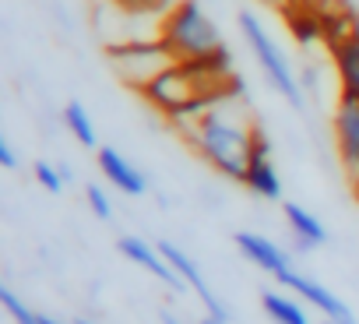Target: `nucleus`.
Here are the masks:
<instances>
[{"mask_svg": "<svg viewBox=\"0 0 359 324\" xmlns=\"http://www.w3.org/2000/svg\"><path fill=\"white\" fill-rule=\"evenodd\" d=\"M169 123L215 173L243 184L247 162H250V151H254V141H257V123L250 120L243 85L219 95L215 102H208L198 113L172 116Z\"/></svg>", "mask_w": 359, "mask_h": 324, "instance_id": "f257e3e1", "label": "nucleus"}, {"mask_svg": "<svg viewBox=\"0 0 359 324\" xmlns=\"http://www.w3.org/2000/svg\"><path fill=\"white\" fill-rule=\"evenodd\" d=\"M162 43L172 50V57L180 64L208 60L226 50L215 22L205 15L198 0H176V4H169V11L162 15Z\"/></svg>", "mask_w": 359, "mask_h": 324, "instance_id": "f03ea898", "label": "nucleus"}, {"mask_svg": "<svg viewBox=\"0 0 359 324\" xmlns=\"http://www.w3.org/2000/svg\"><path fill=\"white\" fill-rule=\"evenodd\" d=\"M109 64H113L116 78L127 88L144 92L155 78H162L180 60L172 57V50L162 39H141V43H113L109 46Z\"/></svg>", "mask_w": 359, "mask_h": 324, "instance_id": "7ed1b4c3", "label": "nucleus"}, {"mask_svg": "<svg viewBox=\"0 0 359 324\" xmlns=\"http://www.w3.org/2000/svg\"><path fill=\"white\" fill-rule=\"evenodd\" d=\"M240 32H243L247 46L254 50V60L261 64V71H264V78L271 81V88H275L289 106L299 109V106H303V88H299V81H296V74H292V67H289L282 46L264 32V25L254 18V11H240Z\"/></svg>", "mask_w": 359, "mask_h": 324, "instance_id": "20e7f679", "label": "nucleus"}, {"mask_svg": "<svg viewBox=\"0 0 359 324\" xmlns=\"http://www.w3.org/2000/svg\"><path fill=\"white\" fill-rule=\"evenodd\" d=\"M334 137H338V155L341 166L352 180V187L359 184V95L355 92H341L338 95V113H334Z\"/></svg>", "mask_w": 359, "mask_h": 324, "instance_id": "39448f33", "label": "nucleus"}, {"mask_svg": "<svg viewBox=\"0 0 359 324\" xmlns=\"http://www.w3.org/2000/svg\"><path fill=\"white\" fill-rule=\"evenodd\" d=\"M278 282L285 285V289H292L296 296H303L313 310H320L327 320H334V324H355V317H352V310L331 292V289H324L320 282H313V278H306V275H299L296 268H289V271H282L278 275Z\"/></svg>", "mask_w": 359, "mask_h": 324, "instance_id": "423d86ee", "label": "nucleus"}, {"mask_svg": "<svg viewBox=\"0 0 359 324\" xmlns=\"http://www.w3.org/2000/svg\"><path fill=\"white\" fill-rule=\"evenodd\" d=\"M243 187L254 191L264 201H282V180H278V170L271 162V141L261 130H257V141H254V151H250V162H247V173H243Z\"/></svg>", "mask_w": 359, "mask_h": 324, "instance_id": "0eeeda50", "label": "nucleus"}, {"mask_svg": "<svg viewBox=\"0 0 359 324\" xmlns=\"http://www.w3.org/2000/svg\"><path fill=\"white\" fill-rule=\"evenodd\" d=\"M155 247H158V250H162V257H165V261H169V264L176 268V275L184 278V282H187V285H191L194 292H198V299L205 303L208 317H215V320H226V324H229V310H226V306L219 303V296H215V292L208 289V282H205L201 268H198V264H194V261H191V257H187L184 250H180L176 243H169V240H162V243H155Z\"/></svg>", "mask_w": 359, "mask_h": 324, "instance_id": "6e6552de", "label": "nucleus"}, {"mask_svg": "<svg viewBox=\"0 0 359 324\" xmlns=\"http://www.w3.org/2000/svg\"><path fill=\"white\" fill-rule=\"evenodd\" d=\"M116 247H120V254H123L127 261L141 264V268H144L148 275H155V278H158V282H165L169 289L184 292V285H187V282L176 275V268H172V264H169V261L162 257V250H158V247L144 243L141 236H120V243H116Z\"/></svg>", "mask_w": 359, "mask_h": 324, "instance_id": "1a4fd4ad", "label": "nucleus"}, {"mask_svg": "<svg viewBox=\"0 0 359 324\" xmlns=\"http://www.w3.org/2000/svg\"><path fill=\"white\" fill-rule=\"evenodd\" d=\"M236 247H240V254L247 257V261H254L257 268H264L268 275H282V271H289L292 268V261H289V254L278 247V243H271L268 236H257V233H236Z\"/></svg>", "mask_w": 359, "mask_h": 324, "instance_id": "9d476101", "label": "nucleus"}, {"mask_svg": "<svg viewBox=\"0 0 359 324\" xmlns=\"http://www.w3.org/2000/svg\"><path fill=\"white\" fill-rule=\"evenodd\" d=\"M99 170H102V177H106L116 191H123V194H130V198H137V194L148 191V180L141 177V170H134L116 148H99Z\"/></svg>", "mask_w": 359, "mask_h": 324, "instance_id": "9b49d317", "label": "nucleus"}, {"mask_svg": "<svg viewBox=\"0 0 359 324\" xmlns=\"http://www.w3.org/2000/svg\"><path fill=\"white\" fill-rule=\"evenodd\" d=\"M282 212H285V222H289L292 236L299 240V247H320V243L327 240V229L320 226V219H317V215H310L303 205L285 201V205H282Z\"/></svg>", "mask_w": 359, "mask_h": 324, "instance_id": "f8f14e48", "label": "nucleus"}, {"mask_svg": "<svg viewBox=\"0 0 359 324\" xmlns=\"http://www.w3.org/2000/svg\"><path fill=\"white\" fill-rule=\"evenodd\" d=\"M285 22H289V32L299 46H313L324 39V22H320L317 8H310V4H289Z\"/></svg>", "mask_w": 359, "mask_h": 324, "instance_id": "ddd939ff", "label": "nucleus"}, {"mask_svg": "<svg viewBox=\"0 0 359 324\" xmlns=\"http://www.w3.org/2000/svg\"><path fill=\"white\" fill-rule=\"evenodd\" d=\"M331 57L338 64V78H341V92H355L359 95V36L331 46Z\"/></svg>", "mask_w": 359, "mask_h": 324, "instance_id": "4468645a", "label": "nucleus"}, {"mask_svg": "<svg viewBox=\"0 0 359 324\" xmlns=\"http://www.w3.org/2000/svg\"><path fill=\"white\" fill-rule=\"evenodd\" d=\"M261 306H264V313H268L275 324H310L306 310H303L296 299L282 296V292H264V296H261Z\"/></svg>", "mask_w": 359, "mask_h": 324, "instance_id": "2eb2a0df", "label": "nucleus"}, {"mask_svg": "<svg viewBox=\"0 0 359 324\" xmlns=\"http://www.w3.org/2000/svg\"><path fill=\"white\" fill-rule=\"evenodd\" d=\"M64 123H67V130H71L85 148H95V127H92V116L85 113L81 102H67V106H64Z\"/></svg>", "mask_w": 359, "mask_h": 324, "instance_id": "dca6fc26", "label": "nucleus"}, {"mask_svg": "<svg viewBox=\"0 0 359 324\" xmlns=\"http://www.w3.org/2000/svg\"><path fill=\"white\" fill-rule=\"evenodd\" d=\"M0 303H4V310L11 313V320L15 324H46L43 320V313H36V310H29L11 289H0Z\"/></svg>", "mask_w": 359, "mask_h": 324, "instance_id": "f3484780", "label": "nucleus"}, {"mask_svg": "<svg viewBox=\"0 0 359 324\" xmlns=\"http://www.w3.org/2000/svg\"><path fill=\"white\" fill-rule=\"evenodd\" d=\"M32 173H36V180H39V187L43 191H50V194H60L64 191V173H60V166H50V162H36V166H32Z\"/></svg>", "mask_w": 359, "mask_h": 324, "instance_id": "a211bd4d", "label": "nucleus"}, {"mask_svg": "<svg viewBox=\"0 0 359 324\" xmlns=\"http://www.w3.org/2000/svg\"><path fill=\"white\" fill-rule=\"evenodd\" d=\"M85 201H88V208L95 212V219H113V201H109V194H106L99 184H88V187H85Z\"/></svg>", "mask_w": 359, "mask_h": 324, "instance_id": "6ab92c4d", "label": "nucleus"}, {"mask_svg": "<svg viewBox=\"0 0 359 324\" xmlns=\"http://www.w3.org/2000/svg\"><path fill=\"white\" fill-rule=\"evenodd\" d=\"M0 166H4V170H15V166H18L15 148L8 144V137H0Z\"/></svg>", "mask_w": 359, "mask_h": 324, "instance_id": "aec40b11", "label": "nucleus"}, {"mask_svg": "<svg viewBox=\"0 0 359 324\" xmlns=\"http://www.w3.org/2000/svg\"><path fill=\"white\" fill-rule=\"evenodd\" d=\"M162 324H180L176 317H169V313H162Z\"/></svg>", "mask_w": 359, "mask_h": 324, "instance_id": "412c9836", "label": "nucleus"}, {"mask_svg": "<svg viewBox=\"0 0 359 324\" xmlns=\"http://www.w3.org/2000/svg\"><path fill=\"white\" fill-rule=\"evenodd\" d=\"M201 324H226V320H215V317H205Z\"/></svg>", "mask_w": 359, "mask_h": 324, "instance_id": "4be33fe9", "label": "nucleus"}, {"mask_svg": "<svg viewBox=\"0 0 359 324\" xmlns=\"http://www.w3.org/2000/svg\"><path fill=\"white\" fill-rule=\"evenodd\" d=\"M278 4H285V8H289V4H303V0H278Z\"/></svg>", "mask_w": 359, "mask_h": 324, "instance_id": "5701e85b", "label": "nucleus"}, {"mask_svg": "<svg viewBox=\"0 0 359 324\" xmlns=\"http://www.w3.org/2000/svg\"><path fill=\"white\" fill-rule=\"evenodd\" d=\"M43 320H46V324H64V320H53V317H46V313H43Z\"/></svg>", "mask_w": 359, "mask_h": 324, "instance_id": "b1692460", "label": "nucleus"}, {"mask_svg": "<svg viewBox=\"0 0 359 324\" xmlns=\"http://www.w3.org/2000/svg\"><path fill=\"white\" fill-rule=\"evenodd\" d=\"M355 198H359V184H355Z\"/></svg>", "mask_w": 359, "mask_h": 324, "instance_id": "393cba45", "label": "nucleus"}, {"mask_svg": "<svg viewBox=\"0 0 359 324\" xmlns=\"http://www.w3.org/2000/svg\"><path fill=\"white\" fill-rule=\"evenodd\" d=\"M327 324H334V320H327Z\"/></svg>", "mask_w": 359, "mask_h": 324, "instance_id": "a878e982", "label": "nucleus"}]
</instances>
